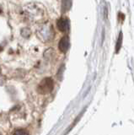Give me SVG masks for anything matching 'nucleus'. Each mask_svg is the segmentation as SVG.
I'll use <instances>...</instances> for the list:
<instances>
[{
	"instance_id": "nucleus-3",
	"label": "nucleus",
	"mask_w": 134,
	"mask_h": 135,
	"mask_svg": "<svg viewBox=\"0 0 134 135\" xmlns=\"http://www.w3.org/2000/svg\"><path fill=\"white\" fill-rule=\"evenodd\" d=\"M69 39L68 36H64L63 38H62V40L59 42V49L62 51V52H66L67 51L69 48Z\"/></svg>"
},
{
	"instance_id": "nucleus-2",
	"label": "nucleus",
	"mask_w": 134,
	"mask_h": 135,
	"mask_svg": "<svg viewBox=\"0 0 134 135\" xmlns=\"http://www.w3.org/2000/svg\"><path fill=\"white\" fill-rule=\"evenodd\" d=\"M57 27L61 31H67L69 29V22L67 19H60L57 21Z\"/></svg>"
},
{
	"instance_id": "nucleus-4",
	"label": "nucleus",
	"mask_w": 134,
	"mask_h": 135,
	"mask_svg": "<svg viewBox=\"0 0 134 135\" xmlns=\"http://www.w3.org/2000/svg\"><path fill=\"white\" fill-rule=\"evenodd\" d=\"M121 41H122V33H120V36L118 38V41H117V44H116V52H119V50L121 46Z\"/></svg>"
},
{
	"instance_id": "nucleus-1",
	"label": "nucleus",
	"mask_w": 134,
	"mask_h": 135,
	"mask_svg": "<svg viewBox=\"0 0 134 135\" xmlns=\"http://www.w3.org/2000/svg\"><path fill=\"white\" fill-rule=\"evenodd\" d=\"M52 88H53L52 79L50 78H47L43 79L39 84L38 91L41 93V94H47V93H49L52 90Z\"/></svg>"
}]
</instances>
